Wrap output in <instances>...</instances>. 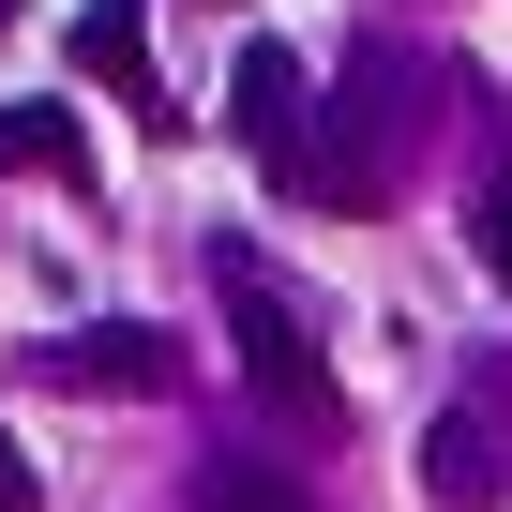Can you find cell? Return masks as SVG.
<instances>
[{
    "label": "cell",
    "mask_w": 512,
    "mask_h": 512,
    "mask_svg": "<svg viewBox=\"0 0 512 512\" xmlns=\"http://www.w3.org/2000/svg\"><path fill=\"white\" fill-rule=\"evenodd\" d=\"M226 136L272 166V181L317 166V106H302V61H287V46H241V76H226Z\"/></svg>",
    "instance_id": "2"
},
{
    "label": "cell",
    "mask_w": 512,
    "mask_h": 512,
    "mask_svg": "<svg viewBox=\"0 0 512 512\" xmlns=\"http://www.w3.org/2000/svg\"><path fill=\"white\" fill-rule=\"evenodd\" d=\"M467 241H482V272L512 287V181H482V196H467Z\"/></svg>",
    "instance_id": "8"
},
{
    "label": "cell",
    "mask_w": 512,
    "mask_h": 512,
    "mask_svg": "<svg viewBox=\"0 0 512 512\" xmlns=\"http://www.w3.org/2000/svg\"><path fill=\"white\" fill-rule=\"evenodd\" d=\"M211 512H302V482H272V467H211Z\"/></svg>",
    "instance_id": "7"
},
{
    "label": "cell",
    "mask_w": 512,
    "mask_h": 512,
    "mask_svg": "<svg viewBox=\"0 0 512 512\" xmlns=\"http://www.w3.org/2000/svg\"><path fill=\"white\" fill-rule=\"evenodd\" d=\"M61 46H76V76H106V91L151 106V16H136V0H76V31H61ZM151 121H166V106H151Z\"/></svg>",
    "instance_id": "4"
},
{
    "label": "cell",
    "mask_w": 512,
    "mask_h": 512,
    "mask_svg": "<svg viewBox=\"0 0 512 512\" xmlns=\"http://www.w3.org/2000/svg\"><path fill=\"white\" fill-rule=\"evenodd\" d=\"M0 512H31V452L16 437H0Z\"/></svg>",
    "instance_id": "9"
},
{
    "label": "cell",
    "mask_w": 512,
    "mask_h": 512,
    "mask_svg": "<svg viewBox=\"0 0 512 512\" xmlns=\"http://www.w3.org/2000/svg\"><path fill=\"white\" fill-rule=\"evenodd\" d=\"M76 166H91V136L61 106H0V181H76Z\"/></svg>",
    "instance_id": "6"
},
{
    "label": "cell",
    "mask_w": 512,
    "mask_h": 512,
    "mask_svg": "<svg viewBox=\"0 0 512 512\" xmlns=\"http://www.w3.org/2000/svg\"><path fill=\"white\" fill-rule=\"evenodd\" d=\"M46 377H61V392H166V332H151V317H91V332L46 347Z\"/></svg>",
    "instance_id": "3"
},
{
    "label": "cell",
    "mask_w": 512,
    "mask_h": 512,
    "mask_svg": "<svg viewBox=\"0 0 512 512\" xmlns=\"http://www.w3.org/2000/svg\"><path fill=\"white\" fill-rule=\"evenodd\" d=\"M422 482H437L452 512H482V497H497V422H482V407H452V422L422 437Z\"/></svg>",
    "instance_id": "5"
},
{
    "label": "cell",
    "mask_w": 512,
    "mask_h": 512,
    "mask_svg": "<svg viewBox=\"0 0 512 512\" xmlns=\"http://www.w3.org/2000/svg\"><path fill=\"white\" fill-rule=\"evenodd\" d=\"M211 302H226V332H241V377L272 392L287 422H347V392H332V362H317V332H302V302L256 272V256H211Z\"/></svg>",
    "instance_id": "1"
}]
</instances>
